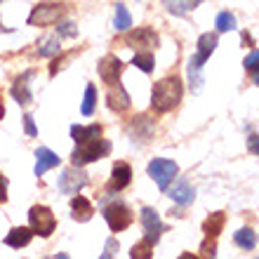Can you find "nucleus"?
I'll list each match as a JSON object with an SVG mask.
<instances>
[{
  "label": "nucleus",
  "mask_w": 259,
  "mask_h": 259,
  "mask_svg": "<svg viewBox=\"0 0 259 259\" xmlns=\"http://www.w3.org/2000/svg\"><path fill=\"white\" fill-rule=\"evenodd\" d=\"M132 64H135L139 71H144V73H151V71L156 68V59H153L151 52H137V55L132 57Z\"/></svg>",
  "instance_id": "obj_23"
},
{
  "label": "nucleus",
  "mask_w": 259,
  "mask_h": 259,
  "mask_svg": "<svg viewBox=\"0 0 259 259\" xmlns=\"http://www.w3.org/2000/svg\"><path fill=\"white\" fill-rule=\"evenodd\" d=\"M182 80H179L177 75H172V78H163V80H158L153 85V92H151V106L156 113H167L182 102Z\"/></svg>",
  "instance_id": "obj_1"
},
{
  "label": "nucleus",
  "mask_w": 259,
  "mask_h": 259,
  "mask_svg": "<svg viewBox=\"0 0 259 259\" xmlns=\"http://www.w3.org/2000/svg\"><path fill=\"white\" fill-rule=\"evenodd\" d=\"M64 12H66V7L59 5V3H40L28 14V24L31 26H50V24L62 19Z\"/></svg>",
  "instance_id": "obj_6"
},
{
  "label": "nucleus",
  "mask_w": 259,
  "mask_h": 259,
  "mask_svg": "<svg viewBox=\"0 0 259 259\" xmlns=\"http://www.w3.org/2000/svg\"><path fill=\"white\" fill-rule=\"evenodd\" d=\"M28 224H31V229H33L38 236L48 238V236L55 233L57 219L50 207H45V205H33V207L28 210Z\"/></svg>",
  "instance_id": "obj_4"
},
{
  "label": "nucleus",
  "mask_w": 259,
  "mask_h": 259,
  "mask_svg": "<svg viewBox=\"0 0 259 259\" xmlns=\"http://www.w3.org/2000/svg\"><path fill=\"white\" fill-rule=\"evenodd\" d=\"M102 214H104L106 224H109V229L113 233L125 231V229L132 224V210H130L123 200H116V203H111V205H104Z\"/></svg>",
  "instance_id": "obj_5"
},
{
  "label": "nucleus",
  "mask_w": 259,
  "mask_h": 259,
  "mask_svg": "<svg viewBox=\"0 0 259 259\" xmlns=\"http://www.w3.org/2000/svg\"><path fill=\"white\" fill-rule=\"evenodd\" d=\"M71 212H73L75 222H88V219H92V214H95V207H92V203H90L85 196H73V200H71Z\"/></svg>",
  "instance_id": "obj_19"
},
{
  "label": "nucleus",
  "mask_w": 259,
  "mask_h": 259,
  "mask_svg": "<svg viewBox=\"0 0 259 259\" xmlns=\"http://www.w3.org/2000/svg\"><path fill=\"white\" fill-rule=\"evenodd\" d=\"M35 177H42L48 170H52V167H57L59 165V156H57L55 151H50V149H38L35 151Z\"/></svg>",
  "instance_id": "obj_17"
},
{
  "label": "nucleus",
  "mask_w": 259,
  "mask_h": 259,
  "mask_svg": "<svg viewBox=\"0 0 259 259\" xmlns=\"http://www.w3.org/2000/svg\"><path fill=\"white\" fill-rule=\"evenodd\" d=\"M7 200V177L0 175V203H5Z\"/></svg>",
  "instance_id": "obj_34"
},
{
  "label": "nucleus",
  "mask_w": 259,
  "mask_h": 259,
  "mask_svg": "<svg viewBox=\"0 0 259 259\" xmlns=\"http://www.w3.org/2000/svg\"><path fill=\"white\" fill-rule=\"evenodd\" d=\"M33 78V71H26L24 75H19L12 85V97L19 104H28L31 102V88H28V80Z\"/></svg>",
  "instance_id": "obj_18"
},
{
  "label": "nucleus",
  "mask_w": 259,
  "mask_h": 259,
  "mask_svg": "<svg viewBox=\"0 0 259 259\" xmlns=\"http://www.w3.org/2000/svg\"><path fill=\"white\" fill-rule=\"evenodd\" d=\"M142 226H144V238L151 240L153 245L158 243V238H160V233L167 231V226L163 224V219L158 217V212L153 210V207H142Z\"/></svg>",
  "instance_id": "obj_9"
},
{
  "label": "nucleus",
  "mask_w": 259,
  "mask_h": 259,
  "mask_svg": "<svg viewBox=\"0 0 259 259\" xmlns=\"http://www.w3.org/2000/svg\"><path fill=\"white\" fill-rule=\"evenodd\" d=\"M57 31H59V35H64V38H75V35H78V28H75V24H71V21L59 24Z\"/></svg>",
  "instance_id": "obj_29"
},
{
  "label": "nucleus",
  "mask_w": 259,
  "mask_h": 259,
  "mask_svg": "<svg viewBox=\"0 0 259 259\" xmlns=\"http://www.w3.org/2000/svg\"><path fill=\"white\" fill-rule=\"evenodd\" d=\"M247 151H250V153H254V156H259V137H250V139H247Z\"/></svg>",
  "instance_id": "obj_33"
},
{
  "label": "nucleus",
  "mask_w": 259,
  "mask_h": 259,
  "mask_svg": "<svg viewBox=\"0 0 259 259\" xmlns=\"http://www.w3.org/2000/svg\"><path fill=\"white\" fill-rule=\"evenodd\" d=\"M116 252H118V240L116 238H109V240H106V247H104V254H102V257L109 259V257H113Z\"/></svg>",
  "instance_id": "obj_31"
},
{
  "label": "nucleus",
  "mask_w": 259,
  "mask_h": 259,
  "mask_svg": "<svg viewBox=\"0 0 259 259\" xmlns=\"http://www.w3.org/2000/svg\"><path fill=\"white\" fill-rule=\"evenodd\" d=\"M95 106H97V88L95 85H88V88H85V102H82V106H80L82 116H92V113H95Z\"/></svg>",
  "instance_id": "obj_26"
},
{
  "label": "nucleus",
  "mask_w": 259,
  "mask_h": 259,
  "mask_svg": "<svg viewBox=\"0 0 259 259\" xmlns=\"http://www.w3.org/2000/svg\"><path fill=\"white\" fill-rule=\"evenodd\" d=\"M116 31H127L130 26H132V17H130L127 12V7L123 5V3H118L116 5Z\"/></svg>",
  "instance_id": "obj_24"
},
{
  "label": "nucleus",
  "mask_w": 259,
  "mask_h": 259,
  "mask_svg": "<svg viewBox=\"0 0 259 259\" xmlns=\"http://www.w3.org/2000/svg\"><path fill=\"white\" fill-rule=\"evenodd\" d=\"M214 48H217V33H203L198 38V52L189 59V80L193 82L191 85L193 92L203 90V75H200V71H203L205 62L210 59V55L214 52Z\"/></svg>",
  "instance_id": "obj_2"
},
{
  "label": "nucleus",
  "mask_w": 259,
  "mask_h": 259,
  "mask_svg": "<svg viewBox=\"0 0 259 259\" xmlns=\"http://www.w3.org/2000/svg\"><path fill=\"white\" fill-rule=\"evenodd\" d=\"M130 182H132V170H130L127 163H116L113 165V172H111V179L109 184H106V191L113 193V191H123V189H127Z\"/></svg>",
  "instance_id": "obj_11"
},
{
  "label": "nucleus",
  "mask_w": 259,
  "mask_h": 259,
  "mask_svg": "<svg viewBox=\"0 0 259 259\" xmlns=\"http://www.w3.org/2000/svg\"><path fill=\"white\" fill-rule=\"evenodd\" d=\"M236 17L231 12H219L217 14V31L219 33H229V31H236Z\"/></svg>",
  "instance_id": "obj_28"
},
{
  "label": "nucleus",
  "mask_w": 259,
  "mask_h": 259,
  "mask_svg": "<svg viewBox=\"0 0 259 259\" xmlns=\"http://www.w3.org/2000/svg\"><path fill=\"white\" fill-rule=\"evenodd\" d=\"M85 184H88V175H85L82 170H78L75 165L71 167V170H64L62 177H59V191L66 193V196L78 193Z\"/></svg>",
  "instance_id": "obj_10"
},
{
  "label": "nucleus",
  "mask_w": 259,
  "mask_h": 259,
  "mask_svg": "<svg viewBox=\"0 0 259 259\" xmlns=\"http://www.w3.org/2000/svg\"><path fill=\"white\" fill-rule=\"evenodd\" d=\"M62 52V45H59V38H45V40L38 45V55L40 57H55Z\"/></svg>",
  "instance_id": "obj_25"
},
{
  "label": "nucleus",
  "mask_w": 259,
  "mask_h": 259,
  "mask_svg": "<svg viewBox=\"0 0 259 259\" xmlns=\"http://www.w3.org/2000/svg\"><path fill=\"white\" fill-rule=\"evenodd\" d=\"M252 80H254V85H259V71H254V75H252Z\"/></svg>",
  "instance_id": "obj_36"
},
{
  "label": "nucleus",
  "mask_w": 259,
  "mask_h": 259,
  "mask_svg": "<svg viewBox=\"0 0 259 259\" xmlns=\"http://www.w3.org/2000/svg\"><path fill=\"white\" fill-rule=\"evenodd\" d=\"M175 175H177V163H175V160H167V158H153V160L149 163V177L156 182L160 191H165V189L172 184Z\"/></svg>",
  "instance_id": "obj_7"
},
{
  "label": "nucleus",
  "mask_w": 259,
  "mask_h": 259,
  "mask_svg": "<svg viewBox=\"0 0 259 259\" xmlns=\"http://www.w3.org/2000/svg\"><path fill=\"white\" fill-rule=\"evenodd\" d=\"M130 257H132V259H151V257H153V243L144 238L142 243H137V245L132 247Z\"/></svg>",
  "instance_id": "obj_27"
},
{
  "label": "nucleus",
  "mask_w": 259,
  "mask_h": 259,
  "mask_svg": "<svg viewBox=\"0 0 259 259\" xmlns=\"http://www.w3.org/2000/svg\"><path fill=\"white\" fill-rule=\"evenodd\" d=\"M233 243H236L240 250H247V252H250V250L257 247V233H254L250 226H247V229H238V231L233 233Z\"/></svg>",
  "instance_id": "obj_22"
},
{
  "label": "nucleus",
  "mask_w": 259,
  "mask_h": 259,
  "mask_svg": "<svg viewBox=\"0 0 259 259\" xmlns=\"http://www.w3.org/2000/svg\"><path fill=\"white\" fill-rule=\"evenodd\" d=\"M224 212H214V214H210V217L205 219V224H203V233H205V243H203V254L205 257H214V250H217V245H214V240H217L219 231L224 229Z\"/></svg>",
  "instance_id": "obj_8"
},
{
  "label": "nucleus",
  "mask_w": 259,
  "mask_h": 259,
  "mask_svg": "<svg viewBox=\"0 0 259 259\" xmlns=\"http://www.w3.org/2000/svg\"><path fill=\"white\" fill-rule=\"evenodd\" d=\"M165 7H167V12L175 14V17H184L189 14L191 10H196L203 0H163Z\"/></svg>",
  "instance_id": "obj_21"
},
{
  "label": "nucleus",
  "mask_w": 259,
  "mask_h": 259,
  "mask_svg": "<svg viewBox=\"0 0 259 259\" xmlns=\"http://www.w3.org/2000/svg\"><path fill=\"white\" fill-rule=\"evenodd\" d=\"M170 198L179 205V207H186V205H191V203H193V198H196V191H193V186L189 184L186 179H179L177 184L172 186Z\"/></svg>",
  "instance_id": "obj_16"
},
{
  "label": "nucleus",
  "mask_w": 259,
  "mask_h": 259,
  "mask_svg": "<svg viewBox=\"0 0 259 259\" xmlns=\"http://www.w3.org/2000/svg\"><path fill=\"white\" fill-rule=\"evenodd\" d=\"M125 42L130 48H156L158 45V33L153 28H137L132 33L125 35Z\"/></svg>",
  "instance_id": "obj_13"
},
{
  "label": "nucleus",
  "mask_w": 259,
  "mask_h": 259,
  "mask_svg": "<svg viewBox=\"0 0 259 259\" xmlns=\"http://www.w3.org/2000/svg\"><path fill=\"white\" fill-rule=\"evenodd\" d=\"M245 68L247 71H259V50H254V52H250V55L245 57Z\"/></svg>",
  "instance_id": "obj_30"
},
{
  "label": "nucleus",
  "mask_w": 259,
  "mask_h": 259,
  "mask_svg": "<svg viewBox=\"0 0 259 259\" xmlns=\"http://www.w3.org/2000/svg\"><path fill=\"white\" fill-rule=\"evenodd\" d=\"M0 3H3V0H0Z\"/></svg>",
  "instance_id": "obj_37"
},
{
  "label": "nucleus",
  "mask_w": 259,
  "mask_h": 259,
  "mask_svg": "<svg viewBox=\"0 0 259 259\" xmlns=\"http://www.w3.org/2000/svg\"><path fill=\"white\" fill-rule=\"evenodd\" d=\"M71 137L75 139V144L97 139V137H102V125H73L71 127Z\"/></svg>",
  "instance_id": "obj_20"
},
{
  "label": "nucleus",
  "mask_w": 259,
  "mask_h": 259,
  "mask_svg": "<svg viewBox=\"0 0 259 259\" xmlns=\"http://www.w3.org/2000/svg\"><path fill=\"white\" fill-rule=\"evenodd\" d=\"M35 236V231L31 226H14L12 231L5 236V245L7 247H14V250H21L31 243V238Z\"/></svg>",
  "instance_id": "obj_15"
},
{
  "label": "nucleus",
  "mask_w": 259,
  "mask_h": 259,
  "mask_svg": "<svg viewBox=\"0 0 259 259\" xmlns=\"http://www.w3.org/2000/svg\"><path fill=\"white\" fill-rule=\"evenodd\" d=\"M24 127H26V135L28 137L38 135V127H35V123H33V116H24Z\"/></svg>",
  "instance_id": "obj_32"
},
{
  "label": "nucleus",
  "mask_w": 259,
  "mask_h": 259,
  "mask_svg": "<svg viewBox=\"0 0 259 259\" xmlns=\"http://www.w3.org/2000/svg\"><path fill=\"white\" fill-rule=\"evenodd\" d=\"M106 102H109V109L116 111V113H123V111L130 109V95L127 90L120 85V82H116V85H109V97H106Z\"/></svg>",
  "instance_id": "obj_14"
},
{
  "label": "nucleus",
  "mask_w": 259,
  "mask_h": 259,
  "mask_svg": "<svg viewBox=\"0 0 259 259\" xmlns=\"http://www.w3.org/2000/svg\"><path fill=\"white\" fill-rule=\"evenodd\" d=\"M109 153H111V144L106 142V139H102V137H97V139L78 144L73 151V156H71V160H73L75 167H82V165H88V163L102 160V158L109 156Z\"/></svg>",
  "instance_id": "obj_3"
},
{
  "label": "nucleus",
  "mask_w": 259,
  "mask_h": 259,
  "mask_svg": "<svg viewBox=\"0 0 259 259\" xmlns=\"http://www.w3.org/2000/svg\"><path fill=\"white\" fill-rule=\"evenodd\" d=\"M123 66L125 64L118 59V57H104L102 62H99V78L104 82H109V85H116L120 73H123Z\"/></svg>",
  "instance_id": "obj_12"
},
{
  "label": "nucleus",
  "mask_w": 259,
  "mask_h": 259,
  "mask_svg": "<svg viewBox=\"0 0 259 259\" xmlns=\"http://www.w3.org/2000/svg\"><path fill=\"white\" fill-rule=\"evenodd\" d=\"M5 116V106H3V95H0V118Z\"/></svg>",
  "instance_id": "obj_35"
}]
</instances>
